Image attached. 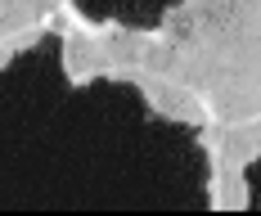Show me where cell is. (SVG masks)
Here are the masks:
<instances>
[{
	"label": "cell",
	"instance_id": "obj_1",
	"mask_svg": "<svg viewBox=\"0 0 261 216\" xmlns=\"http://www.w3.org/2000/svg\"><path fill=\"white\" fill-rule=\"evenodd\" d=\"M63 68H68V81L72 86H86L90 77H99V41L81 36L72 23H63Z\"/></svg>",
	"mask_w": 261,
	"mask_h": 216
},
{
	"label": "cell",
	"instance_id": "obj_2",
	"mask_svg": "<svg viewBox=\"0 0 261 216\" xmlns=\"http://www.w3.org/2000/svg\"><path fill=\"white\" fill-rule=\"evenodd\" d=\"M45 27H50V18H45V23H36V27H27V32H14V36H5V63H9L18 50H32V45L41 41V32H45Z\"/></svg>",
	"mask_w": 261,
	"mask_h": 216
}]
</instances>
